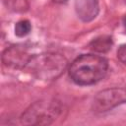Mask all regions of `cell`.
Wrapping results in <instances>:
<instances>
[{
  "mask_svg": "<svg viewBox=\"0 0 126 126\" xmlns=\"http://www.w3.org/2000/svg\"><path fill=\"white\" fill-rule=\"evenodd\" d=\"M108 62L100 55L82 54L69 67V76L80 86H90L101 81L107 72Z\"/></svg>",
  "mask_w": 126,
  "mask_h": 126,
  "instance_id": "cell-1",
  "label": "cell"
},
{
  "mask_svg": "<svg viewBox=\"0 0 126 126\" xmlns=\"http://www.w3.org/2000/svg\"><path fill=\"white\" fill-rule=\"evenodd\" d=\"M67 65L68 61L62 54L47 52L33 54L25 69L39 80L50 81L59 77Z\"/></svg>",
  "mask_w": 126,
  "mask_h": 126,
  "instance_id": "cell-2",
  "label": "cell"
},
{
  "mask_svg": "<svg viewBox=\"0 0 126 126\" xmlns=\"http://www.w3.org/2000/svg\"><path fill=\"white\" fill-rule=\"evenodd\" d=\"M62 105L57 100L42 99L31 104L21 116V123L26 125H49L62 112Z\"/></svg>",
  "mask_w": 126,
  "mask_h": 126,
  "instance_id": "cell-3",
  "label": "cell"
},
{
  "mask_svg": "<svg viewBox=\"0 0 126 126\" xmlns=\"http://www.w3.org/2000/svg\"><path fill=\"white\" fill-rule=\"evenodd\" d=\"M126 103V89L109 88L98 92L93 100L92 109L96 113H102Z\"/></svg>",
  "mask_w": 126,
  "mask_h": 126,
  "instance_id": "cell-4",
  "label": "cell"
},
{
  "mask_svg": "<svg viewBox=\"0 0 126 126\" xmlns=\"http://www.w3.org/2000/svg\"><path fill=\"white\" fill-rule=\"evenodd\" d=\"M32 55L29 52V46L26 44H15L4 50L2 53V62L7 67L25 69Z\"/></svg>",
  "mask_w": 126,
  "mask_h": 126,
  "instance_id": "cell-5",
  "label": "cell"
},
{
  "mask_svg": "<svg viewBox=\"0 0 126 126\" xmlns=\"http://www.w3.org/2000/svg\"><path fill=\"white\" fill-rule=\"evenodd\" d=\"M75 11L81 21L91 22L98 15V0H75Z\"/></svg>",
  "mask_w": 126,
  "mask_h": 126,
  "instance_id": "cell-6",
  "label": "cell"
},
{
  "mask_svg": "<svg viewBox=\"0 0 126 126\" xmlns=\"http://www.w3.org/2000/svg\"><path fill=\"white\" fill-rule=\"evenodd\" d=\"M113 45V40L112 37L109 35H100L95 38H94L90 44L89 47L91 50L94 52H99V53H105L111 49Z\"/></svg>",
  "mask_w": 126,
  "mask_h": 126,
  "instance_id": "cell-7",
  "label": "cell"
},
{
  "mask_svg": "<svg viewBox=\"0 0 126 126\" xmlns=\"http://www.w3.org/2000/svg\"><path fill=\"white\" fill-rule=\"evenodd\" d=\"M3 2L7 9L16 13H24L29 9L28 0H3Z\"/></svg>",
  "mask_w": 126,
  "mask_h": 126,
  "instance_id": "cell-8",
  "label": "cell"
},
{
  "mask_svg": "<svg viewBox=\"0 0 126 126\" xmlns=\"http://www.w3.org/2000/svg\"><path fill=\"white\" fill-rule=\"evenodd\" d=\"M32 30V24L30 23V21L28 20H22V21H19L18 23H16L15 25V34L19 37H23V36H26L27 34L30 33Z\"/></svg>",
  "mask_w": 126,
  "mask_h": 126,
  "instance_id": "cell-9",
  "label": "cell"
},
{
  "mask_svg": "<svg viewBox=\"0 0 126 126\" xmlns=\"http://www.w3.org/2000/svg\"><path fill=\"white\" fill-rule=\"evenodd\" d=\"M117 57L118 59L123 62L124 64H126V43L120 45V47L117 50Z\"/></svg>",
  "mask_w": 126,
  "mask_h": 126,
  "instance_id": "cell-10",
  "label": "cell"
},
{
  "mask_svg": "<svg viewBox=\"0 0 126 126\" xmlns=\"http://www.w3.org/2000/svg\"><path fill=\"white\" fill-rule=\"evenodd\" d=\"M54 3H57V4H63V3H66L68 0H52Z\"/></svg>",
  "mask_w": 126,
  "mask_h": 126,
  "instance_id": "cell-11",
  "label": "cell"
},
{
  "mask_svg": "<svg viewBox=\"0 0 126 126\" xmlns=\"http://www.w3.org/2000/svg\"><path fill=\"white\" fill-rule=\"evenodd\" d=\"M123 26H124V29H125V32H126V15L123 17Z\"/></svg>",
  "mask_w": 126,
  "mask_h": 126,
  "instance_id": "cell-12",
  "label": "cell"
},
{
  "mask_svg": "<svg viewBox=\"0 0 126 126\" xmlns=\"http://www.w3.org/2000/svg\"><path fill=\"white\" fill-rule=\"evenodd\" d=\"M124 3H125V4H126V0H124Z\"/></svg>",
  "mask_w": 126,
  "mask_h": 126,
  "instance_id": "cell-13",
  "label": "cell"
}]
</instances>
